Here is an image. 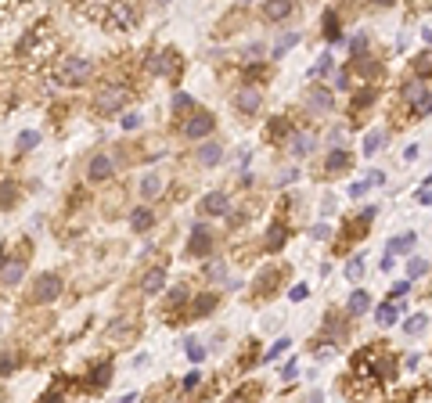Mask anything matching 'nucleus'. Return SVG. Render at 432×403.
Instances as JSON below:
<instances>
[{
    "label": "nucleus",
    "instance_id": "1",
    "mask_svg": "<svg viewBox=\"0 0 432 403\" xmlns=\"http://www.w3.org/2000/svg\"><path fill=\"white\" fill-rule=\"evenodd\" d=\"M54 54H58V36H54L50 22L29 26V29L18 36V43H15V58H18L26 69H33V72H40V65L47 69Z\"/></svg>",
    "mask_w": 432,
    "mask_h": 403
},
{
    "label": "nucleus",
    "instance_id": "2",
    "mask_svg": "<svg viewBox=\"0 0 432 403\" xmlns=\"http://www.w3.org/2000/svg\"><path fill=\"white\" fill-rule=\"evenodd\" d=\"M353 375L360 378V392H371L367 378H374V389H382V382H393L396 375V357L386 345H367L353 357Z\"/></svg>",
    "mask_w": 432,
    "mask_h": 403
},
{
    "label": "nucleus",
    "instance_id": "3",
    "mask_svg": "<svg viewBox=\"0 0 432 403\" xmlns=\"http://www.w3.org/2000/svg\"><path fill=\"white\" fill-rule=\"evenodd\" d=\"M90 72H94V62L83 58V54H72V58L62 62V83L65 87H83L90 80Z\"/></svg>",
    "mask_w": 432,
    "mask_h": 403
},
{
    "label": "nucleus",
    "instance_id": "4",
    "mask_svg": "<svg viewBox=\"0 0 432 403\" xmlns=\"http://www.w3.org/2000/svg\"><path fill=\"white\" fill-rule=\"evenodd\" d=\"M130 101V87H123V83H112V87H104L101 94H97V112L101 115H112V112H119L123 104Z\"/></svg>",
    "mask_w": 432,
    "mask_h": 403
},
{
    "label": "nucleus",
    "instance_id": "5",
    "mask_svg": "<svg viewBox=\"0 0 432 403\" xmlns=\"http://www.w3.org/2000/svg\"><path fill=\"white\" fill-rule=\"evenodd\" d=\"M216 130V115L212 112H195L191 119L184 123V137L188 141H202V137H209Z\"/></svg>",
    "mask_w": 432,
    "mask_h": 403
},
{
    "label": "nucleus",
    "instance_id": "6",
    "mask_svg": "<svg viewBox=\"0 0 432 403\" xmlns=\"http://www.w3.org/2000/svg\"><path fill=\"white\" fill-rule=\"evenodd\" d=\"M303 104H306L313 115H328V112H335V97H332V90H324V87H310V90L303 94Z\"/></svg>",
    "mask_w": 432,
    "mask_h": 403
},
{
    "label": "nucleus",
    "instance_id": "7",
    "mask_svg": "<svg viewBox=\"0 0 432 403\" xmlns=\"http://www.w3.org/2000/svg\"><path fill=\"white\" fill-rule=\"evenodd\" d=\"M62 292V281L54 277V274H43V277H36V288H33V299L36 303H50L54 296Z\"/></svg>",
    "mask_w": 432,
    "mask_h": 403
},
{
    "label": "nucleus",
    "instance_id": "8",
    "mask_svg": "<svg viewBox=\"0 0 432 403\" xmlns=\"http://www.w3.org/2000/svg\"><path fill=\"white\" fill-rule=\"evenodd\" d=\"M259 104H263V94H259L256 87H242V90L234 94V108H238V112H245V115L259 112Z\"/></svg>",
    "mask_w": 432,
    "mask_h": 403
},
{
    "label": "nucleus",
    "instance_id": "9",
    "mask_svg": "<svg viewBox=\"0 0 432 403\" xmlns=\"http://www.w3.org/2000/svg\"><path fill=\"white\" fill-rule=\"evenodd\" d=\"M296 11V0H266L263 4V18L266 22H285Z\"/></svg>",
    "mask_w": 432,
    "mask_h": 403
},
{
    "label": "nucleus",
    "instance_id": "10",
    "mask_svg": "<svg viewBox=\"0 0 432 403\" xmlns=\"http://www.w3.org/2000/svg\"><path fill=\"white\" fill-rule=\"evenodd\" d=\"M209 245H212V238H209V230L198 223V227H191V242H188V256H205L209 252Z\"/></svg>",
    "mask_w": 432,
    "mask_h": 403
},
{
    "label": "nucleus",
    "instance_id": "11",
    "mask_svg": "<svg viewBox=\"0 0 432 403\" xmlns=\"http://www.w3.org/2000/svg\"><path fill=\"white\" fill-rule=\"evenodd\" d=\"M202 209H205V213H212V216H224V213L231 209V202H227V195H224V191H212V195H205Z\"/></svg>",
    "mask_w": 432,
    "mask_h": 403
},
{
    "label": "nucleus",
    "instance_id": "12",
    "mask_svg": "<svg viewBox=\"0 0 432 403\" xmlns=\"http://www.w3.org/2000/svg\"><path fill=\"white\" fill-rule=\"evenodd\" d=\"M112 177V158L108 155H94L90 158V181H108Z\"/></svg>",
    "mask_w": 432,
    "mask_h": 403
},
{
    "label": "nucleus",
    "instance_id": "13",
    "mask_svg": "<svg viewBox=\"0 0 432 403\" xmlns=\"http://www.w3.org/2000/svg\"><path fill=\"white\" fill-rule=\"evenodd\" d=\"M170 65H173V50H155V54L148 58V69H151V72H158V76H166V72H170Z\"/></svg>",
    "mask_w": 432,
    "mask_h": 403
},
{
    "label": "nucleus",
    "instance_id": "14",
    "mask_svg": "<svg viewBox=\"0 0 432 403\" xmlns=\"http://www.w3.org/2000/svg\"><path fill=\"white\" fill-rule=\"evenodd\" d=\"M220 155H224V148L216 144V141H205V144L198 148V162H202V166H216V162H220Z\"/></svg>",
    "mask_w": 432,
    "mask_h": 403
},
{
    "label": "nucleus",
    "instance_id": "15",
    "mask_svg": "<svg viewBox=\"0 0 432 403\" xmlns=\"http://www.w3.org/2000/svg\"><path fill=\"white\" fill-rule=\"evenodd\" d=\"M396 317H400V306L396 303H382L374 310V321L382 324V328H389V324H396Z\"/></svg>",
    "mask_w": 432,
    "mask_h": 403
},
{
    "label": "nucleus",
    "instance_id": "16",
    "mask_svg": "<svg viewBox=\"0 0 432 403\" xmlns=\"http://www.w3.org/2000/svg\"><path fill=\"white\" fill-rule=\"evenodd\" d=\"M367 310H371L367 292H353V296H350V303H346V313H350V317H360V313H367Z\"/></svg>",
    "mask_w": 432,
    "mask_h": 403
},
{
    "label": "nucleus",
    "instance_id": "17",
    "mask_svg": "<svg viewBox=\"0 0 432 403\" xmlns=\"http://www.w3.org/2000/svg\"><path fill=\"white\" fill-rule=\"evenodd\" d=\"M141 195H144L148 202L162 195V177H158V173H148V177L141 181Z\"/></svg>",
    "mask_w": 432,
    "mask_h": 403
},
{
    "label": "nucleus",
    "instance_id": "18",
    "mask_svg": "<svg viewBox=\"0 0 432 403\" xmlns=\"http://www.w3.org/2000/svg\"><path fill=\"white\" fill-rule=\"evenodd\" d=\"M162 284H166V270L158 267V270H151V274L144 277V284H141V288H144L148 296H155V292H162Z\"/></svg>",
    "mask_w": 432,
    "mask_h": 403
},
{
    "label": "nucleus",
    "instance_id": "19",
    "mask_svg": "<svg viewBox=\"0 0 432 403\" xmlns=\"http://www.w3.org/2000/svg\"><path fill=\"white\" fill-rule=\"evenodd\" d=\"M22 270H26V263H22V259H18V263H15V259H11V263H4V270H0V284H15V281L22 277Z\"/></svg>",
    "mask_w": 432,
    "mask_h": 403
},
{
    "label": "nucleus",
    "instance_id": "20",
    "mask_svg": "<svg viewBox=\"0 0 432 403\" xmlns=\"http://www.w3.org/2000/svg\"><path fill=\"white\" fill-rule=\"evenodd\" d=\"M350 166V155L342 151V148H335L332 155H328V162H324V169H328V173H342Z\"/></svg>",
    "mask_w": 432,
    "mask_h": 403
},
{
    "label": "nucleus",
    "instance_id": "21",
    "mask_svg": "<svg viewBox=\"0 0 432 403\" xmlns=\"http://www.w3.org/2000/svg\"><path fill=\"white\" fill-rule=\"evenodd\" d=\"M292 151L296 155H310L313 151V134H292Z\"/></svg>",
    "mask_w": 432,
    "mask_h": 403
},
{
    "label": "nucleus",
    "instance_id": "22",
    "mask_svg": "<svg viewBox=\"0 0 432 403\" xmlns=\"http://www.w3.org/2000/svg\"><path fill=\"white\" fill-rule=\"evenodd\" d=\"M339 36H342V29H339V15L328 11V15H324V40H339Z\"/></svg>",
    "mask_w": 432,
    "mask_h": 403
},
{
    "label": "nucleus",
    "instance_id": "23",
    "mask_svg": "<svg viewBox=\"0 0 432 403\" xmlns=\"http://www.w3.org/2000/svg\"><path fill=\"white\" fill-rule=\"evenodd\" d=\"M414 245V235H404V238H393L389 245H386V256H400V252H407Z\"/></svg>",
    "mask_w": 432,
    "mask_h": 403
},
{
    "label": "nucleus",
    "instance_id": "24",
    "mask_svg": "<svg viewBox=\"0 0 432 403\" xmlns=\"http://www.w3.org/2000/svg\"><path fill=\"white\" fill-rule=\"evenodd\" d=\"M130 227H134V230H148V227H151V213H148V209H134V213H130Z\"/></svg>",
    "mask_w": 432,
    "mask_h": 403
},
{
    "label": "nucleus",
    "instance_id": "25",
    "mask_svg": "<svg viewBox=\"0 0 432 403\" xmlns=\"http://www.w3.org/2000/svg\"><path fill=\"white\" fill-rule=\"evenodd\" d=\"M414 72H418V76H428V72H432V50H421V54L414 58Z\"/></svg>",
    "mask_w": 432,
    "mask_h": 403
},
{
    "label": "nucleus",
    "instance_id": "26",
    "mask_svg": "<svg viewBox=\"0 0 432 403\" xmlns=\"http://www.w3.org/2000/svg\"><path fill=\"white\" fill-rule=\"evenodd\" d=\"M425 328H428V317H425V313H418V317H411V321L404 324V331H407V335H421Z\"/></svg>",
    "mask_w": 432,
    "mask_h": 403
},
{
    "label": "nucleus",
    "instance_id": "27",
    "mask_svg": "<svg viewBox=\"0 0 432 403\" xmlns=\"http://www.w3.org/2000/svg\"><path fill=\"white\" fill-rule=\"evenodd\" d=\"M212 306H216V296H198L195 299V317H205Z\"/></svg>",
    "mask_w": 432,
    "mask_h": 403
},
{
    "label": "nucleus",
    "instance_id": "28",
    "mask_svg": "<svg viewBox=\"0 0 432 403\" xmlns=\"http://www.w3.org/2000/svg\"><path fill=\"white\" fill-rule=\"evenodd\" d=\"M296 43H299V33H288V36H281V43L274 47V58H281V54H285L288 47H296Z\"/></svg>",
    "mask_w": 432,
    "mask_h": 403
},
{
    "label": "nucleus",
    "instance_id": "29",
    "mask_svg": "<svg viewBox=\"0 0 432 403\" xmlns=\"http://www.w3.org/2000/svg\"><path fill=\"white\" fill-rule=\"evenodd\" d=\"M346 277H350V281H360V277H364V259H350V263H346Z\"/></svg>",
    "mask_w": 432,
    "mask_h": 403
},
{
    "label": "nucleus",
    "instance_id": "30",
    "mask_svg": "<svg viewBox=\"0 0 432 403\" xmlns=\"http://www.w3.org/2000/svg\"><path fill=\"white\" fill-rule=\"evenodd\" d=\"M378 148H382V134L374 130V134H367V141H364V155H374Z\"/></svg>",
    "mask_w": 432,
    "mask_h": 403
},
{
    "label": "nucleus",
    "instance_id": "31",
    "mask_svg": "<svg viewBox=\"0 0 432 403\" xmlns=\"http://www.w3.org/2000/svg\"><path fill=\"white\" fill-rule=\"evenodd\" d=\"M288 342H292V338H278V342H274V345H270V350H266V360H274V357H281V353L288 350Z\"/></svg>",
    "mask_w": 432,
    "mask_h": 403
},
{
    "label": "nucleus",
    "instance_id": "32",
    "mask_svg": "<svg viewBox=\"0 0 432 403\" xmlns=\"http://www.w3.org/2000/svg\"><path fill=\"white\" fill-rule=\"evenodd\" d=\"M184 350H188V357H191V360H195V364H198V360H202V357H205V350H202V345H198V342H195V338H188V345H184Z\"/></svg>",
    "mask_w": 432,
    "mask_h": 403
},
{
    "label": "nucleus",
    "instance_id": "33",
    "mask_svg": "<svg viewBox=\"0 0 432 403\" xmlns=\"http://www.w3.org/2000/svg\"><path fill=\"white\" fill-rule=\"evenodd\" d=\"M191 104H195L191 94H173V108H177V112H184V108H191Z\"/></svg>",
    "mask_w": 432,
    "mask_h": 403
},
{
    "label": "nucleus",
    "instance_id": "34",
    "mask_svg": "<svg viewBox=\"0 0 432 403\" xmlns=\"http://www.w3.org/2000/svg\"><path fill=\"white\" fill-rule=\"evenodd\" d=\"M36 141H40V137H36L33 130H26V134L18 137V148H22V151H29V148H36Z\"/></svg>",
    "mask_w": 432,
    "mask_h": 403
},
{
    "label": "nucleus",
    "instance_id": "35",
    "mask_svg": "<svg viewBox=\"0 0 432 403\" xmlns=\"http://www.w3.org/2000/svg\"><path fill=\"white\" fill-rule=\"evenodd\" d=\"M425 270H428V263H425V259H411V263H407V274H411V277H421Z\"/></svg>",
    "mask_w": 432,
    "mask_h": 403
},
{
    "label": "nucleus",
    "instance_id": "36",
    "mask_svg": "<svg viewBox=\"0 0 432 403\" xmlns=\"http://www.w3.org/2000/svg\"><path fill=\"white\" fill-rule=\"evenodd\" d=\"M328 69H332V54H328V58H320V62L310 69V76H320V72H328Z\"/></svg>",
    "mask_w": 432,
    "mask_h": 403
},
{
    "label": "nucleus",
    "instance_id": "37",
    "mask_svg": "<svg viewBox=\"0 0 432 403\" xmlns=\"http://www.w3.org/2000/svg\"><path fill=\"white\" fill-rule=\"evenodd\" d=\"M350 47H353V50L360 54V50L367 47V36H364V33H360V36H353V40H350Z\"/></svg>",
    "mask_w": 432,
    "mask_h": 403
},
{
    "label": "nucleus",
    "instance_id": "38",
    "mask_svg": "<svg viewBox=\"0 0 432 403\" xmlns=\"http://www.w3.org/2000/svg\"><path fill=\"white\" fill-rule=\"evenodd\" d=\"M306 296H310V288H306V284H299V288H292V299H296V303H299V299H306Z\"/></svg>",
    "mask_w": 432,
    "mask_h": 403
},
{
    "label": "nucleus",
    "instance_id": "39",
    "mask_svg": "<svg viewBox=\"0 0 432 403\" xmlns=\"http://www.w3.org/2000/svg\"><path fill=\"white\" fill-rule=\"evenodd\" d=\"M418 202H421V205H432V191L421 188V191H418Z\"/></svg>",
    "mask_w": 432,
    "mask_h": 403
},
{
    "label": "nucleus",
    "instance_id": "40",
    "mask_svg": "<svg viewBox=\"0 0 432 403\" xmlns=\"http://www.w3.org/2000/svg\"><path fill=\"white\" fill-rule=\"evenodd\" d=\"M209 277H224V263H209Z\"/></svg>",
    "mask_w": 432,
    "mask_h": 403
},
{
    "label": "nucleus",
    "instance_id": "41",
    "mask_svg": "<svg viewBox=\"0 0 432 403\" xmlns=\"http://www.w3.org/2000/svg\"><path fill=\"white\" fill-rule=\"evenodd\" d=\"M407 288H411V281H400V284L393 288V296H396V299H400V296H407Z\"/></svg>",
    "mask_w": 432,
    "mask_h": 403
},
{
    "label": "nucleus",
    "instance_id": "42",
    "mask_svg": "<svg viewBox=\"0 0 432 403\" xmlns=\"http://www.w3.org/2000/svg\"><path fill=\"white\" fill-rule=\"evenodd\" d=\"M371 4H378V8H386V4H393V0H371Z\"/></svg>",
    "mask_w": 432,
    "mask_h": 403
},
{
    "label": "nucleus",
    "instance_id": "43",
    "mask_svg": "<svg viewBox=\"0 0 432 403\" xmlns=\"http://www.w3.org/2000/svg\"><path fill=\"white\" fill-rule=\"evenodd\" d=\"M238 4H252V0H238Z\"/></svg>",
    "mask_w": 432,
    "mask_h": 403
},
{
    "label": "nucleus",
    "instance_id": "44",
    "mask_svg": "<svg viewBox=\"0 0 432 403\" xmlns=\"http://www.w3.org/2000/svg\"><path fill=\"white\" fill-rule=\"evenodd\" d=\"M158 4H170V0H158Z\"/></svg>",
    "mask_w": 432,
    "mask_h": 403
},
{
    "label": "nucleus",
    "instance_id": "45",
    "mask_svg": "<svg viewBox=\"0 0 432 403\" xmlns=\"http://www.w3.org/2000/svg\"><path fill=\"white\" fill-rule=\"evenodd\" d=\"M0 252H4V245H0Z\"/></svg>",
    "mask_w": 432,
    "mask_h": 403
}]
</instances>
